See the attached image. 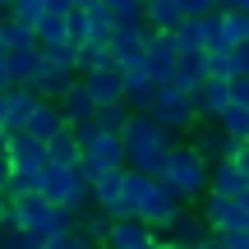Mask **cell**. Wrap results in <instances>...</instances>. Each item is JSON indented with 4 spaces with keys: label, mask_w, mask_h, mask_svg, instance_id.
Listing matches in <instances>:
<instances>
[{
    "label": "cell",
    "mask_w": 249,
    "mask_h": 249,
    "mask_svg": "<svg viewBox=\"0 0 249 249\" xmlns=\"http://www.w3.org/2000/svg\"><path fill=\"white\" fill-rule=\"evenodd\" d=\"M120 139H124V152H129V166L148 171V176H157L171 161V152H176V134H171L166 124H157L148 111H134Z\"/></svg>",
    "instance_id": "6da1fadb"
},
{
    "label": "cell",
    "mask_w": 249,
    "mask_h": 249,
    "mask_svg": "<svg viewBox=\"0 0 249 249\" xmlns=\"http://www.w3.org/2000/svg\"><path fill=\"white\" fill-rule=\"evenodd\" d=\"M157 180L180 203H194V198H208V189H213V166H208L189 143H176V152H171V161L157 171Z\"/></svg>",
    "instance_id": "7a4b0ae2"
},
{
    "label": "cell",
    "mask_w": 249,
    "mask_h": 249,
    "mask_svg": "<svg viewBox=\"0 0 249 249\" xmlns=\"http://www.w3.org/2000/svg\"><path fill=\"white\" fill-rule=\"evenodd\" d=\"M79 148H83L79 171H83L88 180H102V176H111V171H124V166H129L124 139H120V134H111V129H102L97 120L79 129Z\"/></svg>",
    "instance_id": "3957f363"
},
{
    "label": "cell",
    "mask_w": 249,
    "mask_h": 249,
    "mask_svg": "<svg viewBox=\"0 0 249 249\" xmlns=\"http://www.w3.org/2000/svg\"><path fill=\"white\" fill-rule=\"evenodd\" d=\"M148 116L157 124H166L171 134H189L198 124V102H194V92H185L176 79H171V83H157V97H152Z\"/></svg>",
    "instance_id": "277c9868"
},
{
    "label": "cell",
    "mask_w": 249,
    "mask_h": 249,
    "mask_svg": "<svg viewBox=\"0 0 249 249\" xmlns=\"http://www.w3.org/2000/svg\"><path fill=\"white\" fill-rule=\"evenodd\" d=\"M42 194L51 198L55 208H74V213H83V208L92 203V180L83 176L79 166H60V161H51L42 176Z\"/></svg>",
    "instance_id": "5b68a950"
},
{
    "label": "cell",
    "mask_w": 249,
    "mask_h": 249,
    "mask_svg": "<svg viewBox=\"0 0 249 249\" xmlns=\"http://www.w3.org/2000/svg\"><path fill=\"white\" fill-rule=\"evenodd\" d=\"M189 148L198 152V157L208 161V166H217V161L235 157V148H240V139H231V134L222 129L217 120H198L194 129H189Z\"/></svg>",
    "instance_id": "8992f818"
},
{
    "label": "cell",
    "mask_w": 249,
    "mask_h": 249,
    "mask_svg": "<svg viewBox=\"0 0 249 249\" xmlns=\"http://www.w3.org/2000/svg\"><path fill=\"white\" fill-rule=\"evenodd\" d=\"M176 65H180L176 37H171V33H152L148 37V51H143V70H148L157 83H171V79H176Z\"/></svg>",
    "instance_id": "52a82bcc"
},
{
    "label": "cell",
    "mask_w": 249,
    "mask_h": 249,
    "mask_svg": "<svg viewBox=\"0 0 249 249\" xmlns=\"http://www.w3.org/2000/svg\"><path fill=\"white\" fill-rule=\"evenodd\" d=\"M166 235L171 245H180V249H208V240H213V226L203 222V213H189V208H180V217L166 226Z\"/></svg>",
    "instance_id": "ba28073f"
},
{
    "label": "cell",
    "mask_w": 249,
    "mask_h": 249,
    "mask_svg": "<svg viewBox=\"0 0 249 249\" xmlns=\"http://www.w3.org/2000/svg\"><path fill=\"white\" fill-rule=\"evenodd\" d=\"M148 37H152V28L148 23H120L116 33H111V51H116V60L120 65H143V51H148Z\"/></svg>",
    "instance_id": "9c48e42d"
},
{
    "label": "cell",
    "mask_w": 249,
    "mask_h": 249,
    "mask_svg": "<svg viewBox=\"0 0 249 249\" xmlns=\"http://www.w3.org/2000/svg\"><path fill=\"white\" fill-rule=\"evenodd\" d=\"M9 161H14V171H37V176H46V166H51V143L33 139V134H14V139H9Z\"/></svg>",
    "instance_id": "30bf717a"
},
{
    "label": "cell",
    "mask_w": 249,
    "mask_h": 249,
    "mask_svg": "<svg viewBox=\"0 0 249 249\" xmlns=\"http://www.w3.org/2000/svg\"><path fill=\"white\" fill-rule=\"evenodd\" d=\"M60 111H65V124H70V129H83V124H92V120H97L102 102L92 97V88L79 79V83H74V88L60 97Z\"/></svg>",
    "instance_id": "8fae6325"
},
{
    "label": "cell",
    "mask_w": 249,
    "mask_h": 249,
    "mask_svg": "<svg viewBox=\"0 0 249 249\" xmlns=\"http://www.w3.org/2000/svg\"><path fill=\"white\" fill-rule=\"evenodd\" d=\"M180 208H185V203H180V198H176V194H171V189H166V185L157 180V189H152V194L143 198L139 217H143L148 226H157V231H166V226H171V222L180 217Z\"/></svg>",
    "instance_id": "7c38bea8"
},
{
    "label": "cell",
    "mask_w": 249,
    "mask_h": 249,
    "mask_svg": "<svg viewBox=\"0 0 249 249\" xmlns=\"http://www.w3.org/2000/svg\"><path fill=\"white\" fill-rule=\"evenodd\" d=\"M194 102H198V120H222L226 111L235 107V97H231V79H208L203 88L194 92Z\"/></svg>",
    "instance_id": "4fadbf2b"
},
{
    "label": "cell",
    "mask_w": 249,
    "mask_h": 249,
    "mask_svg": "<svg viewBox=\"0 0 249 249\" xmlns=\"http://www.w3.org/2000/svg\"><path fill=\"white\" fill-rule=\"evenodd\" d=\"M37 102H42V97H37L28 83L9 88V92H5V129H9V134H23L28 120H33V111H37Z\"/></svg>",
    "instance_id": "5bb4252c"
},
{
    "label": "cell",
    "mask_w": 249,
    "mask_h": 249,
    "mask_svg": "<svg viewBox=\"0 0 249 249\" xmlns=\"http://www.w3.org/2000/svg\"><path fill=\"white\" fill-rule=\"evenodd\" d=\"M157 240H161L157 226H148L143 217H116V231H111L116 249H152Z\"/></svg>",
    "instance_id": "9a60e30c"
},
{
    "label": "cell",
    "mask_w": 249,
    "mask_h": 249,
    "mask_svg": "<svg viewBox=\"0 0 249 249\" xmlns=\"http://www.w3.org/2000/svg\"><path fill=\"white\" fill-rule=\"evenodd\" d=\"M83 83L92 88V97L107 107V102H124V65H102V70H92V74H83Z\"/></svg>",
    "instance_id": "2e32d148"
},
{
    "label": "cell",
    "mask_w": 249,
    "mask_h": 249,
    "mask_svg": "<svg viewBox=\"0 0 249 249\" xmlns=\"http://www.w3.org/2000/svg\"><path fill=\"white\" fill-rule=\"evenodd\" d=\"M79 83V74L74 70H60V65H51V60H42V70H37V79L28 83V88L37 92V97H51V102H60L65 92Z\"/></svg>",
    "instance_id": "e0dca14e"
},
{
    "label": "cell",
    "mask_w": 249,
    "mask_h": 249,
    "mask_svg": "<svg viewBox=\"0 0 249 249\" xmlns=\"http://www.w3.org/2000/svg\"><path fill=\"white\" fill-rule=\"evenodd\" d=\"M65 129H70V124H65V111H60V102L42 97V102H37V111H33V120H28V129H23V134H33V139L51 143L55 134H65Z\"/></svg>",
    "instance_id": "ac0fdd59"
},
{
    "label": "cell",
    "mask_w": 249,
    "mask_h": 249,
    "mask_svg": "<svg viewBox=\"0 0 249 249\" xmlns=\"http://www.w3.org/2000/svg\"><path fill=\"white\" fill-rule=\"evenodd\" d=\"M92 208H102L111 217H129L124 213V171H111V176L92 180Z\"/></svg>",
    "instance_id": "d6986e66"
},
{
    "label": "cell",
    "mask_w": 249,
    "mask_h": 249,
    "mask_svg": "<svg viewBox=\"0 0 249 249\" xmlns=\"http://www.w3.org/2000/svg\"><path fill=\"white\" fill-rule=\"evenodd\" d=\"M152 97H157V79H152L143 65H124V102H129L134 111H148L152 107Z\"/></svg>",
    "instance_id": "ffe728a7"
},
{
    "label": "cell",
    "mask_w": 249,
    "mask_h": 249,
    "mask_svg": "<svg viewBox=\"0 0 249 249\" xmlns=\"http://www.w3.org/2000/svg\"><path fill=\"white\" fill-rule=\"evenodd\" d=\"M111 231H116V217H111V213H102V208H83V213H79V235L92 249L111 245Z\"/></svg>",
    "instance_id": "44dd1931"
},
{
    "label": "cell",
    "mask_w": 249,
    "mask_h": 249,
    "mask_svg": "<svg viewBox=\"0 0 249 249\" xmlns=\"http://www.w3.org/2000/svg\"><path fill=\"white\" fill-rule=\"evenodd\" d=\"M213 194H231V198L249 194V176L240 171V161H235V157H226V161H217V166H213Z\"/></svg>",
    "instance_id": "7402d4cb"
},
{
    "label": "cell",
    "mask_w": 249,
    "mask_h": 249,
    "mask_svg": "<svg viewBox=\"0 0 249 249\" xmlns=\"http://www.w3.org/2000/svg\"><path fill=\"white\" fill-rule=\"evenodd\" d=\"M143 18H148L152 33H176V28L185 23V9H180V0H148Z\"/></svg>",
    "instance_id": "603a6c76"
},
{
    "label": "cell",
    "mask_w": 249,
    "mask_h": 249,
    "mask_svg": "<svg viewBox=\"0 0 249 249\" xmlns=\"http://www.w3.org/2000/svg\"><path fill=\"white\" fill-rule=\"evenodd\" d=\"M157 189V176H148V171H134V166H124V213L129 217H139V208H143V198Z\"/></svg>",
    "instance_id": "cb8c5ba5"
},
{
    "label": "cell",
    "mask_w": 249,
    "mask_h": 249,
    "mask_svg": "<svg viewBox=\"0 0 249 249\" xmlns=\"http://www.w3.org/2000/svg\"><path fill=\"white\" fill-rule=\"evenodd\" d=\"M28 46H42L37 42V28L18 23L14 14H0V51H28Z\"/></svg>",
    "instance_id": "d4e9b609"
},
{
    "label": "cell",
    "mask_w": 249,
    "mask_h": 249,
    "mask_svg": "<svg viewBox=\"0 0 249 249\" xmlns=\"http://www.w3.org/2000/svg\"><path fill=\"white\" fill-rule=\"evenodd\" d=\"M176 83L185 92H198L208 83V51H198V55H180V65H176Z\"/></svg>",
    "instance_id": "484cf974"
},
{
    "label": "cell",
    "mask_w": 249,
    "mask_h": 249,
    "mask_svg": "<svg viewBox=\"0 0 249 249\" xmlns=\"http://www.w3.org/2000/svg\"><path fill=\"white\" fill-rule=\"evenodd\" d=\"M5 60H9V74H14V83H33L46 55H42V46H28V51H5Z\"/></svg>",
    "instance_id": "4316f807"
},
{
    "label": "cell",
    "mask_w": 249,
    "mask_h": 249,
    "mask_svg": "<svg viewBox=\"0 0 249 249\" xmlns=\"http://www.w3.org/2000/svg\"><path fill=\"white\" fill-rule=\"evenodd\" d=\"M83 148H79V129H65L51 139V161H60V166H79Z\"/></svg>",
    "instance_id": "83f0119b"
},
{
    "label": "cell",
    "mask_w": 249,
    "mask_h": 249,
    "mask_svg": "<svg viewBox=\"0 0 249 249\" xmlns=\"http://www.w3.org/2000/svg\"><path fill=\"white\" fill-rule=\"evenodd\" d=\"M171 37H176L180 55H198V51H208V42H203V28H198V18H185V23H180Z\"/></svg>",
    "instance_id": "f1b7e54d"
},
{
    "label": "cell",
    "mask_w": 249,
    "mask_h": 249,
    "mask_svg": "<svg viewBox=\"0 0 249 249\" xmlns=\"http://www.w3.org/2000/svg\"><path fill=\"white\" fill-rule=\"evenodd\" d=\"M102 65H116L111 42H88V46H83V55H79V79H83V74H92V70H102Z\"/></svg>",
    "instance_id": "f546056e"
},
{
    "label": "cell",
    "mask_w": 249,
    "mask_h": 249,
    "mask_svg": "<svg viewBox=\"0 0 249 249\" xmlns=\"http://www.w3.org/2000/svg\"><path fill=\"white\" fill-rule=\"evenodd\" d=\"M222 33H226V46L249 42V9H222Z\"/></svg>",
    "instance_id": "4dcf8cb0"
},
{
    "label": "cell",
    "mask_w": 249,
    "mask_h": 249,
    "mask_svg": "<svg viewBox=\"0 0 249 249\" xmlns=\"http://www.w3.org/2000/svg\"><path fill=\"white\" fill-rule=\"evenodd\" d=\"M0 249H46V235L28 231V226H5L0 231Z\"/></svg>",
    "instance_id": "1f68e13d"
},
{
    "label": "cell",
    "mask_w": 249,
    "mask_h": 249,
    "mask_svg": "<svg viewBox=\"0 0 249 249\" xmlns=\"http://www.w3.org/2000/svg\"><path fill=\"white\" fill-rule=\"evenodd\" d=\"M37 42H42V46L70 42V14H46L42 23H37Z\"/></svg>",
    "instance_id": "d6a6232c"
},
{
    "label": "cell",
    "mask_w": 249,
    "mask_h": 249,
    "mask_svg": "<svg viewBox=\"0 0 249 249\" xmlns=\"http://www.w3.org/2000/svg\"><path fill=\"white\" fill-rule=\"evenodd\" d=\"M129 116H134V107H129V102H107V107L97 111V124H102V129H111V134H124Z\"/></svg>",
    "instance_id": "836d02e7"
},
{
    "label": "cell",
    "mask_w": 249,
    "mask_h": 249,
    "mask_svg": "<svg viewBox=\"0 0 249 249\" xmlns=\"http://www.w3.org/2000/svg\"><path fill=\"white\" fill-rule=\"evenodd\" d=\"M42 55H46L51 65H60V70H74V74H79L83 46H79V42H55V46H42Z\"/></svg>",
    "instance_id": "e575fe53"
},
{
    "label": "cell",
    "mask_w": 249,
    "mask_h": 249,
    "mask_svg": "<svg viewBox=\"0 0 249 249\" xmlns=\"http://www.w3.org/2000/svg\"><path fill=\"white\" fill-rule=\"evenodd\" d=\"M208 79H235V46L208 51Z\"/></svg>",
    "instance_id": "d590c367"
},
{
    "label": "cell",
    "mask_w": 249,
    "mask_h": 249,
    "mask_svg": "<svg viewBox=\"0 0 249 249\" xmlns=\"http://www.w3.org/2000/svg\"><path fill=\"white\" fill-rule=\"evenodd\" d=\"M5 14H14L18 23H28V28H37L46 18V0H9V9Z\"/></svg>",
    "instance_id": "8d00e7d4"
},
{
    "label": "cell",
    "mask_w": 249,
    "mask_h": 249,
    "mask_svg": "<svg viewBox=\"0 0 249 249\" xmlns=\"http://www.w3.org/2000/svg\"><path fill=\"white\" fill-rule=\"evenodd\" d=\"M217 124H222V129L231 134V139H240V143H249V107H240V102H235V107L226 111V116L217 120Z\"/></svg>",
    "instance_id": "74e56055"
},
{
    "label": "cell",
    "mask_w": 249,
    "mask_h": 249,
    "mask_svg": "<svg viewBox=\"0 0 249 249\" xmlns=\"http://www.w3.org/2000/svg\"><path fill=\"white\" fill-rule=\"evenodd\" d=\"M102 5H111V9H116V18H120V23H148V18H143L148 0H102Z\"/></svg>",
    "instance_id": "f35d334b"
},
{
    "label": "cell",
    "mask_w": 249,
    "mask_h": 249,
    "mask_svg": "<svg viewBox=\"0 0 249 249\" xmlns=\"http://www.w3.org/2000/svg\"><path fill=\"white\" fill-rule=\"evenodd\" d=\"M198 28H203V42L208 51H217V46H226V33H222V9H213V14L198 18Z\"/></svg>",
    "instance_id": "ab89813d"
},
{
    "label": "cell",
    "mask_w": 249,
    "mask_h": 249,
    "mask_svg": "<svg viewBox=\"0 0 249 249\" xmlns=\"http://www.w3.org/2000/svg\"><path fill=\"white\" fill-rule=\"evenodd\" d=\"M70 42H79V46L92 42V18H88V9H70Z\"/></svg>",
    "instance_id": "60d3db41"
},
{
    "label": "cell",
    "mask_w": 249,
    "mask_h": 249,
    "mask_svg": "<svg viewBox=\"0 0 249 249\" xmlns=\"http://www.w3.org/2000/svg\"><path fill=\"white\" fill-rule=\"evenodd\" d=\"M46 249H92V245L83 240V235H79V226H74V231H60V235H51V240H46Z\"/></svg>",
    "instance_id": "b9f144b4"
},
{
    "label": "cell",
    "mask_w": 249,
    "mask_h": 249,
    "mask_svg": "<svg viewBox=\"0 0 249 249\" xmlns=\"http://www.w3.org/2000/svg\"><path fill=\"white\" fill-rule=\"evenodd\" d=\"M231 97L240 102V107H249V74H235L231 79Z\"/></svg>",
    "instance_id": "7bdbcfd3"
},
{
    "label": "cell",
    "mask_w": 249,
    "mask_h": 249,
    "mask_svg": "<svg viewBox=\"0 0 249 249\" xmlns=\"http://www.w3.org/2000/svg\"><path fill=\"white\" fill-rule=\"evenodd\" d=\"M9 180H14V161L0 157V194H5V198H9Z\"/></svg>",
    "instance_id": "ee69618b"
},
{
    "label": "cell",
    "mask_w": 249,
    "mask_h": 249,
    "mask_svg": "<svg viewBox=\"0 0 249 249\" xmlns=\"http://www.w3.org/2000/svg\"><path fill=\"white\" fill-rule=\"evenodd\" d=\"M9 88H18V83H14V74H9V60H5V51H0V92H9Z\"/></svg>",
    "instance_id": "f6af8a7d"
},
{
    "label": "cell",
    "mask_w": 249,
    "mask_h": 249,
    "mask_svg": "<svg viewBox=\"0 0 249 249\" xmlns=\"http://www.w3.org/2000/svg\"><path fill=\"white\" fill-rule=\"evenodd\" d=\"M235 74H249V42L235 46Z\"/></svg>",
    "instance_id": "bcb514c9"
},
{
    "label": "cell",
    "mask_w": 249,
    "mask_h": 249,
    "mask_svg": "<svg viewBox=\"0 0 249 249\" xmlns=\"http://www.w3.org/2000/svg\"><path fill=\"white\" fill-rule=\"evenodd\" d=\"M226 249H249V231H235V235H226Z\"/></svg>",
    "instance_id": "7dc6e473"
},
{
    "label": "cell",
    "mask_w": 249,
    "mask_h": 249,
    "mask_svg": "<svg viewBox=\"0 0 249 249\" xmlns=\"http://www.w3.org/2000/svg\"><path fill=\"white\" fill-rule=\"evenodd\" d=\"M74 0H46V14H70Z\"/></svg>",
    "instance_id": "c3c4849f"
},
{
    "label": "cell",
    "mask_w": 249,
    "mask_h": 249,
    "mask_svg": "<svg viewBox=\"0 0 249 249\" xmlns=\"http://www.w3.org/2000/svg\"><path fill=\"white\" fill-rule=\"evenodd\" d=\"M235 161H240V171L249 176V143H240V148H235Z\"/></svg>",
    "instance_id": "681fc988"
},
{
    "label": "cell",
    "mask_w": 249,
    "mask_h": 249,
    "mask_svg": "<svg viewBox=\"0 0 249 249\" xmlns=\"http://www.w3.org/2000/svg\"><path fill=\"white\" fill-rule=\"evenodd\" d=\"M9 139H14V134H9L5 124H0V157H9Z\"/></svg>",
    "instance_id": "f907efd6"
},
{
    "label": "cell",
    "mask_w": 249,
    "mask_h": 249,
    "mask_svg": "<svg viewBox=\"0 0 249 249\" xmlns=\"http://www.w3.org/2000/svg\"><path fill=\"white\" fill-rule=\"evenodd\" d=\"M92 5H102V0H74V9H92Z\"/></svg>",
    "instance_id": "816d5d0a"
},
{
    "label": "cell",
    "mask_w": 249,
    "mask_h": 249,
    "mask_svg": "<svg viewBox=\"0 0 249 249\" xmlns=\"http://www.w3.org/2000/svg\"><path fill=\"white\" fill-rule=\"evenodd\" d=\"M213 5H217V9H235L240 0H213Z\"/></svg>",
    "instance_id": "f5cc1de1"
},
{
    "label": "cell",
    "mask_w": 249,
    "mask_h": 249,
    "mask_svg": "<svg viewBox=\"0 0 249 249\" xmlns=\"http://www.w3.org/2000/svg\"><path fill=\"white\" fill-rule=\"evenodd\" d=\"M152 249H180V245H171V240H166V235H161V240H157V245H152Z\"/></svg>",
    "instance_id": "db71d44e"
},
{
    "label": "cell",
    "mask_w": 249,
    "mask_h": 249,
    "mask_svg": "<svg viewBox=\"0 0 249 249\" xmlns=\"http://www.w3.org/2000/svg\"><path fill=\"white\" fill-rule=\"evenodd\" d=\"M0 124H5V92H0Z\"/></svg>",
    "instance_id": "11a10c76"
},
{
    "label": "cell",
    "mask_w": 249,
    "mask_h": 249,
    "mask_svg": "<svg viewBox=\"0 0 249 249\" xmlns=\"http://www.w3.org/2000/svg\"><path fill=\"white\" fill-rule=\"evenodd\" d=\"M5 9H9V0H0V14H5Z\"/></svg>",
    "instance_id": "9f6ffc18"
},
{
    "label": "cell",
    "mask_w": 249,
    "mask_h": 249,
    "mask_svg": "<svg viewBox=\"0 0 249 249\" xmlns=\"http://www.w3.org/2000/svg\"><path fill=\"white\" fill-rule=\"evenodd\" d=\"M235 9H249V0H240V5H235Z\"/></svg>",
    "instance_id": "6f0895ef"
},
{
    "label": "cell",
    "mask_w": 249,
    "mask_h": 249,
    "mask_svg": "<svg viewBox=\"0 0 249 249\" xmlns=\"http://www.w3.org/2000/svg\"><path fill=\"white\" fill-rule=\"evenodd\" d=\"M102 249H116V245H102Z\"/></svg>",
    "instance_id": "680465c9"
}]
</instances>
